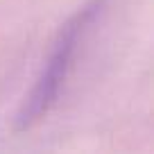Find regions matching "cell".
Returning <instances> with one entry per match:
<instances>
[{
	"label": "cell",
	"instance_id": "cell-1",
	"mask_svg": "<svg viewBox=\"0 0 154 154\" xmlns=\"http://www.w3.org/2000/svg\"><path fill=\"white\" fill-rule=\"evenodd\" d=\"M102 9H104V0H88L61 23L43 59V66L34 77L29 91L23 95L18 111L14 116V127L18 131L32 129L59 104L61 93L79 59V52L91 29L95 27Z\"/></svg>",
	"mask_w": 154,
	"mask_h": 154
}]
</instances>
